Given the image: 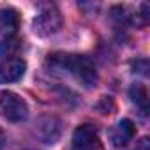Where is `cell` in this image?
<instances>
[{"label":"cell","instance_id":"cell-1","mask_svg":"<svg viewBox=\"0 0 150 150\" xmlns=\"http://www.w3.org/2000/svg\"><path fill=\"white\" fill-rule=\"evenodd\" d=\"M50 65L53 69H58V71H65L67 74L76 80L78 83H81L83 87H94L97 83V71H96V65L90 58L83 57V55H65V53H60V55H53L50 57Z\"/></svg>","mask_w":150,"mask_h":150},{"label":"cell","instance_id":"cell-2","mask_svg":"<svg viewBox=\"0 0 150 150\" xmlns=\"http://www.w3.org/2000/svg\"><path fill=\"white\" fill-rule=\"evenodd\" d=\"M0 117L9 122H23L28 117V104L11 90H0Z\"/></svg>","mask_w":150,"mask_h":150},{"label":"cell","instance_id":"cell-3","mask_svg":"<svg viewBox=\"0 0 150 150\" xmlns=\"http://www.w3.org/2000/svg\"><path fill=\"white\" fill-rule=\"evenodd\" d=\"M62 28V14L55 6H44L34 18V32L41 37H50Z\"/></svg>","mask_w":150,"mask_h":150},{"label":"cell","instance_id":"cell-4","mask_svg":"<svg viewBox=\"0 0 150 150\" xmlns=\"http://www.w3.org/2000/svg\"><path fill=\"white\" fill-rule=\"evenodd\" d=\"M72 150H104L97 129L90 124L76 127L72 134Z\"/></svg>","mask_w":150,"mask_h":150},{"label":"cell","instance_id":"cell-5","mask_svg":"<svg viewBox=\"0 0 150 150\" xmlns=\"http://www.w3.org/2000/svg\"><path fill=\"white\" fill-rule=\"evenodd\" d=\"M27 71V64L23 58L9 57L0 64V83H14L23 78Z\"/></svg>","mask_w":150,"mask_h":150},{"label":"cell","instance_id":"cell-6","mask_svg":"<svg viewBox=\"0 0 150 150\" xmlns=\"http://www.w3.org/2000/svg\"><path fill=\"white\" fill-rule=\"evenodd\" d=\"M134 134H136V125H134L132 120H129V118H122V120L111 129V132H110L111 141H113L115 146H124V145H127V143L134 138Z\"/></svg>","mask_w":150,"mask_h":150},{"label":"cell","instance_id":"cell-7","mask_svg":"<svg viewBox=\"0 0 150 150\" xmlns=\"http://www.w3.org/2000/svg\"><path fill=\"white\" fill-rule=\"evenodd\" d=\"M18 28V13L11 7L0 9V34H14Z\"/></svg>","mask_w":150,"mask_h":150},{"label":"cell","instance_id":"cell-8","mask_svg":"<svg viewBox=\"0 0 150 150\" xmlns=\"http://www.w3.org/2000/svg\"><path fill=\"white\" fill-rule=\"evenodd\" d=\"M129 96H131V99H132V103L143 111V115L146 113V110H148V94H146V88L143 87V85H139V83H134L132 87H131V90H129Z\"/></svg>","mask_w":150,"mask_h":150},{"label":"cell","instance_id":"cell-9","mask_svg":"<svg viewBox=\"0 0 150 150\" xmlns=\"http://www.w3.org/2000/svg\"><path fill=\"white\" fill-rule=\"evenodd\" d=\"M16 48H18V39L9 37V39H6V41L2 42V46H0V53H2V55H7V57H13L11 53H13Z\"/></svg>","mask_w":150,"mask_h":150},{"label":"cell","instance_id":"cell-10","mask_svg":"<svg viewBox=\"0 0 150 150\" xmlns=\"http://www.w3.org/2000/svg\"><path fill=\"white\" fill-rule=\"evenodd\" d=\"M4 145H6V134H4L2 129H0V150L4 148Z\"/></svg>","mask_w":150,"mask_h":150}]
</instances>
